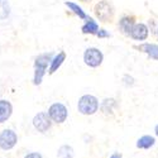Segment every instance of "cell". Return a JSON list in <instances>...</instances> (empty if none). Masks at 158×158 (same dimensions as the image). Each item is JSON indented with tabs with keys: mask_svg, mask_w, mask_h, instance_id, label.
I'll return each mask as SVG.
<instances>
[{
	"mask_svg": "<svg viewBox=\"0 0 158 158\" xmlns=\"http://www.w3.org/2000/svg\"><path fill=\"white\" fill-rule=\"evenodd\" d=\"M53 55L52 53H43L39 55L35 61H34V78H33V84L34 85H41L42 84V78L46 73V70L48 67V64L51 63Z\"/></svg>",
	"mask_w": 158,
	"mask_h": 158,
	"instance_id": "6da1fadb",
	"label": "cell"
},
{
	"mask_svg": "<svg viewBox=\"0 0 158 158\" xmlns=\"http://www.w3.org/2000/svg\"><path fill=\"white\" fill-rule=\"evenodd\" d=\"M99 109V101L93 95H84L80 98L77 104V110L82 115H93Z\"/></svg>",
	"mask_w": 158,
	"mask_h": 158,
	"instance_id": "7a4b0ae2",
	"label": "cell"
},
{
	"mask_svg": "<svg viewBox=\"0 0 158 158\" xmlns=\"http://www.w3.org/2000/svg\"><path fill=\"white\" fill-rule=\"evenodd\" d=\"M49 119L52 120V123H56V124H62L66 122L69 116V110L66 108V105H63L62 102H53L48 108L47 111Z\"/></svg>",
	"mask_w": 158,
	"mask_h": 158,
	"instance_id": "3957f363",
	"label": "cell"
},
{
	"mask_svg": "<svg viewBox=\"0 0 158 158\" xmlns=\"http://www.w3.org/2000/svg\"><path fill=\"white\" fill-rule=\"evenodd\" d=\"M18 144V134L13 129L5 128L0 131V149L9 152Z\"/></svg>",
	"mask_w": 158,
	"mask_h": 158,
	"instance_id": "277c9868",
	"label": "cell"
},
{
	"mask_svg": "<svg viewBox=\"0 0 158 158\" xmlns=\"http://www.w3.org/2000/svg\"><path fill=\"white\" fill-rule=\"evenodd\" d=\"M32 123H33L34 129L42 134L47 133V131L52 128V120L49 119V116L46 111H39L38 114H35Z\"/></svg>",
	"mask_w": 158,
	"mask_h": 158,
	"instance_id": "5b68a950",
	"label": "cell"
},
{
	"mask_svg": "<svg viewBox=\"0 0 158 158\" xmlns=\"http://www.w3.org/2000/svg\"><path fill=\"white\" fill-rule=\"evenodd\" d=\"M84 60L85 63L90 67H98L102 62V53L96 48H89L84 55Z\"/></svg>",
	"mask_w": 158,
	"mask_h": 158,
	"instance_id": "8992f818",
	"label": "cell"
},
{
	"mask_svg": "<svg viewBox=\"0 0 158 158\" xmlns=\"http://www.w3.org/2000/svg\"><path fill=\"white\" fill-rule=\"evenodd\" d=\"M113 13H114L113 11V6H111V4L109 2H106V0H102V2H100L95 6V14L102 22H108L113 17Z\"/></svg>",
	"mask_w": 158,
	"mask_h": 158,
	"instance_id": "52a82bcc",
	"label": "cell"
},
{
	"mask_svg": "<svg viewBox=\"0 0 158 158\" xmlns=\"http://www.w3.org/2000/svg\"><path fill=\"white\" fill-rule=\"evenodd\" d=\"M13 115V105L9 100L2 99L0 100V124L6 123L10 116Z\"/></svg>",
	"mask_w": 158,
	"mask_h": 158,
	"instance_id": "ba28073f",
	"label": "cell"
},
{
	"mask_svg": "<svg viewBox=\"0 0 158 158\" xmlns=\"http://www.w3.org/2000/svg\"><path fill=\"white\" fill-rule=\"evenodd\" d=\"M130 35L131 38H134L135 41H144L148 37V28L144 24L139 23L133 25V28L130 31Z\"/></svg>",
	"mask_w": 158,
	"mask_h": 158,
	"instance_id": "9c48e42d",
	"label": "cell"
},
{
	"mask_svg": "<svg viewBox=\"0 0 158 158\" xmlns=\"http://www.w3.org/2000/svg\"><path fill=\"white\" fill-rule=\"evenodd\" d=\"M156 138L152 135H143L137 140V148L138 149H149L154 146Z\"/></svg>",
	"mask_w": 158,
	"mask_h": 158,
	"instance_id": "30bf717a",
	"label": "cell"
},
{
	"mask_svg": "<svg viewBox=\"0 0 158 158\" xmlns=\"http://www.w3.org/2000/svg\"><path fill=\"white\" fill-rule=\"evenodd\" d=\"M64 58H66V53H64V52H60L57 56H55L53 58H52V61H51V67H49V73L56 72V70L63 63Z\"/></svg>",
	"mask_w": 158,
	"mask_h": 158,
	"instance_id": "8fae6325",
	"label": "cell"
},
{
	"mask_svg": "<svg viewBox=\"0 0 158 158\" xmlns=\"http://www.w3.org/2000/svg\"><path fill=\"white\" fill-rule=\"evenodd\" d=\"M75 157V152L73 148L67 144H63L61 146L57 151V158H73Z\"/></svg>",
	"mask_w": 158,
	"mask_h": 158,
	"instance_id": "7c38bea8",
	"label": "cell"
},
{
	"mask_svg": "<svg viewBox=\"0 0 158 158\" xmlns=\"http://www.w3.org/2000/svg\"><path fill=\"white\" fill-rule=\"evenodd\" d=\"M101 111L104 113V114H106V115H109V114H113V111H114V109L116 108V101L114 100V99H105L102 102H101Z\"/></svg>",
	"mask_w": 158,
	"mask_h": 158,
	"instance_id": "4fadbf2b",
	"label": "cell"
},
{
	"mask_svg": "<svg viewBox=\"0 0 158 158\" xmlns=\"http://www.w3.org/2000/svg\"><path fill=\"white\" fill-rule=\"evenodd\" d=\"M140 51L146 52V53L153 58V60H158V46L157 44H143L140 47H138Z\"/></svg>",
	"mask_w": 158,
	"mask_h": 158,
	"instance_id": "5bb4252c",
	"label": "cell"
},
{
	"mask_svg": "<svg viewBox=\"0 0 158 158\" xmlns=\"http://www.w3.org/2000/svg\"><path fill=\"white\" fill-rule=\"evenodd\" d=\"M133 25H134V24H133V19L129 18V17L123 18V19L120 20V23H119V27H120L122 32H123L124 34H127V35L130 34V31H131V28H133Z\"/></svg>",
	"mask_w": 158,
	"mask_h": 158,
	"instance_id": "9a60e30c",
	"label": "cell"
},
{
	"mask_svg": "<svg viewBox=\"0 0 158 158\" xmlns=\"http://www.w3.org/2000/svg\"><path fill=\"white\" fill-rule=\"evenodd\" d=\"M98 24L95 23V20H93L91 18L87 19V23L82 27V32L84 33H98Z\"/></svg>",
	"mask_w": 158,
	"mask_h": 158,
	"instance_id": "2e32d148",
	"label": "cell"
},
{
	"mask_svg": "<svg viewBox=\"0 0 158 158\" xmlns=\"http://www.w3.org/2000/svg\"><path fill=\"white\" fill-rule=\"evenodd\" d=\"M66 5H67L73 13H75V14L76 15H78V17H80L81 19H86V14H85V13H84V10L80 8V6H78V5H76V4H73V3H66Z\"/></svg>",
	"mask_w": 158,
	"mask_h": 158,
	"instance_id": "e0dca14e",
	"label": "cell"
},
{
	"mask_svg": "<svg viewBox=\"0 0 158 158\" xmlns=\"http://www.w3.org/2000/svg\"><path fill=\"white\" fill-rule=\"evenodd\" d=\"M0 8L3 9V14H0V19H5L10 14V6L8 0H0Z\"/></svg>",
	"mask_w": 158,
	"mask_h": 158,
	"instance_id": "ac0fdd59",
	"label": "cell"
},
{
	"mask_svg": "<svg viewBox=\"0 0 158 158\" xmlns=\"http://www.w3.org/2000/svg\"><path fill=\"white\" fill-rule=\"evenodd\" d=\"M24 158H43V156L39 152H29L28 154H25Z\"/></svg>",
	"mask_w": 158,
	"mask_h": 158,
	"instance_id": "d6986e66",
	"label": "cell"
},
{
	"mask_svg": "<svg viewBox=\"0 0 158 158\" xmlns=\"http://www.w3.org/2000/svg\"><path fill=\"white\" fill-rule=\"evenodd\" d=\"M109 158H123V154H122V153H119V152H115V153H113Z\"/></svg>",
	"mask_w": 158,
	"mask_h": 158,
	"instance_id": "ffe728a7",
	"label": "cell"
},
{
	"mask_svg": "<svg viewBox=\"0 0 158 158\" xmlns=\"http://www.w3.org/2000/svg\"><path fill=\"white\" fill-rule=\"evenodd\" d=\"M108 35H109V34L105 32V31H99V32H98V37H108Z\"/></svg>",
	"mask_w": 158,
	"mask_h": 158,
	"instance_id": "44dd1931",
	"label": "cell"
},
{
	"mask_svg": "<svg viewBox=\"0 0 158 158\" xmlns=\"http://www.w3.org/2000/svg\"><path fill=\"white\" fill-rule=\"evenodd\" d=\"M154 133H156V135L158 137V124L156 125V128H154Z\"/></svg>",
	"mask_w": 158,
	"mask_h": 158,
	"instance_id": "7402d4cb",
	"label": "cell"
},
{
	"mask_svg": "<svg viewBox=\"0 0 158 158\" xmlns=\"http://www.w3.org/2000/svg\"><path fill=\"white\" fill-rule=\"evenodd\" d=\"M81 2H90V0H81Z\"/></svg>",
	"mask_w": 158,
	"mask_h": 158,
	"instance_id": "603a6c76",
	"label": "cell"
}]
</instances>
